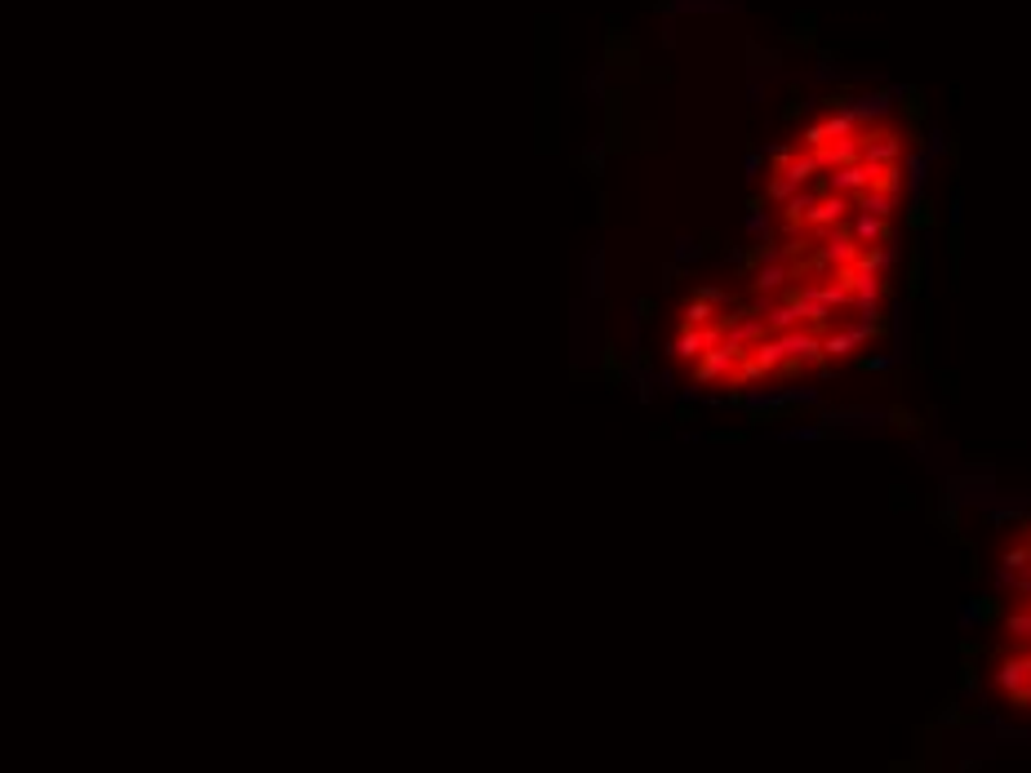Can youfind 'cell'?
<instances>
[{
  "label": "cell",
  "instance_id": "cell-3",
  "mask_svg": "<svg viewBox=\"0 0 1031 773\" xmlns=\"http://www.w3.org/2000/svg\"><path fill=\"white\" fill-rule=\"evenodd\" d=\"M796 320H801V302H796V298H792V302H783V307H774V311H769V324H774V329H792V324H796Z\"/></svg>",
  "mask_w": 1031,
  "mask_h": 773
},
{
  "label": "cell",
  "instance_id": "cell-5",
  "mask_svg": "<svg viewBox=\"0 0 1031 773\" xmlns=\"http://www.w3.org/2000/svg\"><path fill=\"white\" fill-rule=\"evenodd\" d=\"M894 360H898L894 351H889V355H867V360H863V369H871V373H880V369H889Z\"/></svg>",
  "mask_w": 1031,
  "mask_h": 773
},
{
  "label": "cell",
  "instance_id": "cell-4",
  "mask_svg": "<svg viewBox=\"0 0 1031 773\" xmlns=\"http://www.w3.org/2000/svg\"><path fill=\"white\" fill-rule=\"evenodd\" d=\"M827 436V423H814V427H787L783 441H823Z\"/></svg>",
  "mask_w": 1031,
  "mask_h": 773
},
{
  "label": "cell",
  "instance_id": "cell-1",
  "mask_svg": "<svg viewBox=\"0 0 1031 773\" xmlns=\"http://www.w3.org/2000/svg\"><path fill=\"white\" fill-rule=\"evenodd\" d=\"M787 360H823V338L818 333H783L778 338Z\"/></svg>",
  "mask_w": 1031,
  "mask_h": 773
},
{
  "label": "cell",
  "instance_id": "cell-2",
  "mask_svg": "<svg viewBox=\"0 0 1031 773\" xmlns=\"http://www.w3.org/2000/svg\"><path fill=\"white\" fill-rule=\"evenodd\" d=\"M778 285H787V267L783 262H769V267L756 271V289H778Z\"/></svg>",
  "mask_w": 1031,
  "mask_h": 773
}]
</instances>
